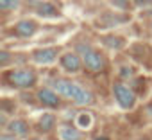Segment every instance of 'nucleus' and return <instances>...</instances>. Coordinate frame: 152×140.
<instances>
[{"label": "nucleus", "mask_w": 152, "mask_h": 140, "mask_svg": "<svg viewBox=\"0 0 152 140\" xmlns=\"http://www.w3.org/2000/svg\"><path fill=\"white\" fill-rule=\"evenodd\" d=\"M52 88L64 99L73 101L79 106H88L93 102V95L90 90H86L84 86H81L79 83H73L68 79H56L52 81Z\"/></svg>", "instance_id": "nucleus-1"}, {"label": "nucleus", "mask_w": 152, "mask_h": 140, "mask_svg": "<svg viewBox=\"0 0 152 140\" xmlns=\"http://www.w3.org/2000/svg\"><path fill=\"white\" fill-rule=\"evenodd\" d=\"M6 77H7L9 85H13L16 88H32L38 81L36 72L31 68H15L6 74Z\"/></svg>", "instance_id": "nucleus-2"}, {"label": "nucleus", "mask_w": 152, "mask_h": 140, "mask_svg": "<svg viewBox=\"0 0 152 140\" xmlns=\"http://www.w3.org/2000/svg\"><path fill=\"white\" fill-rule=\"evenodd\" d=\"M113 95H115L116 104L122 110H132L134 104H136V94L125 83H120V81L115 83L113 85Z\"/></svg>", "instance_id": "nucleus-3"}, {"label": "nucleus", "mask_w": 152, "mask_h": 140, "mask_svg": "<svg viewBox=\"0 0 152 140\" xmlns=\"http://www.w3.org/2000/svg\"><path fill=\"white\" fill-rule=\"evenodd\" d=\"M83 63H84V66L88 70H91V72H102L106 68V57L95 49H90L88 52L83 54Z\"/></svg>", "instance_id": "nucleus-4"}, {"label": "nucleus", "mask_w": 152, "mask_h": 140, "mask_svg": "<svg viewBox=\"0 0 152 140\" xmlns=\"http://www.w3.org/2000/svg\"><path fill=\"white\" fill-rule=\"evenodd\" d=\"M59 65L61 68L64 70V72L68 74H75V72H79L81 66L84 65L83 59L79 57V54H75V52H64L61 57H59Z\"/></svg>", "instance_id": "nucleus-5"}, {"label": "nucleus", "mask_w": 152, "mask_h": 140, "mask_svg": "<svg viewBox=\"0 0 152 140\" xmlns=\"http://www.w3.org/2000/svg\"><path fill=\"white\" fill-rule=\"evenodd\" d=\"M32 61L36 65H52L57 57V49L56 47H43V49H36L32 52Z\"/></svg>", "instance_id": "nucleus-6"}, {"label": "nucleus", "mask_w": 152, "mask_h": 140, "mask_svg": "<svg viewBox=\"0 0 152 140\" xmlns=\"http://www.w3.org/2000/svg\"><path fill=\"white\" fill-rule=\"evenodd\" d=\"M38 27H39L38 22H34L31 18H23L13 27V32L16 36H20V38H31V36H34L38 32Z\"/></svg>", "instance_id": "nucleus-7"}, {"label": "nucleus", "mask_w": 152, "mask_h": 140, "mask_svg": "<svg viewBox=\"0 0 152 140\" xmlns=\"http://www.w3.org/2000/svg\"><path fill=\"white\" fill-rule=\"evenodd\" d=\"M38 101H39L43 106L57 108V106L61 104V95H59L54 88H41V90H38Z\"/></svg>", "instance_id": "nucleus-8"}, {"label": "nucleus", "mask_w": 152, "mask_h": 140, "mask_svg": "<svg viewBox=\"0 0 152 140\" xmlns=\"http://www.w3.org/2000/svg\"><path fill=\"white\" fill-rule=\"evenodd\" d=\"M7 133L15 135V136H27L29 135V124L23 119H13L7 126H6Z\"/></svg>", "instance_id": "nucleus-9"}, {"label": "nucleus", "mask_w": 152, "mask_h": 140, "mask_svg": "<svg viewBox=\"0 0 152 140\" xmlns=\"http://www.w3.org/2000/svg\"><path fill=\"white\" fill-rule=\"evenodd\" d=\"M57 135H59V140H81V138H83L79 127H73V126H70V124L59 126Z\"/></svg>", "instance_id": "nucleus-10"}, {"label": "nucleus", "mask_w": 152, "mask_h": 140, "mask_svg": "<svg viewBox=\"0 0 152 140\" xmlns=\"http://www.w3.org/2000/svg\"><path fill=\"white\" fill-rule=\"evenodd\" d=\"M54 126H56V117H54V113H43V115L39 117V120H38V127H39V131H43V133L52 131Z\"/></svg>", "instance_id": "nucleus-11"}, {"label": "nucleus", "mask_w": 152, "mask_h": 140, "mask_svg": "<svg viewBox=\"0 0 152 140\" xmlns=\"http://www.w3.org/2000/svg\"><path fill=\"white\" fill-rule=\"evenodd\" d=\"M36 13L39 16H57L59 15L57 7L54 4H50V2H39L38 7H36Z\"/></svg>", "instance_id": "nucleus-12"}, {"label": "nucleus", "mask_w": 152, "mask_h": 140, "mask_svg": "<svg viewBox=\"0 0 152 140\" xmlns=\"http://www.w3.org/2000/svg\"><path fill=\"white\" fill-rule=\"evenodd\" d=\"M102 41H104V45H106L107 49H115V50L124 49V45H125V40H124V38H120V36H115V34L106 36Z\"/></svg>", "instance_id": "nucleus-13"}, {"label": "nucleus", "mask_w": 152, "mask_h": 140, "mask_svg": "<svg viewBox=\"0 0 152 140\" xmlns=\"http://www.w3.org/2000/svg\"><path fill=\"white\" fill-rule=\"evenodd\" d=\"M75 124H77L79 129H90L91 124H93V117H91V113H88V111L79 113L77 119H75Z\"/></svg>", "instance_id": "nucleus-14"}, {"label": "nucleus", "mask_w": 152, "mask_h": 140, "mask_svg": "<svg viewBox=\"0 0 152 140\" xmlns=\"http://www.w3.org/2000/svg\"><path fill=\"white\" fill-rule=\"evenodd\" d=\"M18 6H20V0H0V9L2 11L18 9Z\"/></svg>", "instance_id": "nucleus-15"}, {"label": "nucleus", "mask_w": 152, "mask_h": 140, "mask_svg": "<svg viewBox=\"0 0 152 140\" xmlns=\"http://www.w3.org/2000/svg\"><path fill=\"white\" fill-rule=\"evenodd\" d=\"M0 140H18V136H15L11 133H2L0 135Z\"/></svg>", "instance_id": "nucleus-16"}, {"label": "nucleus", "mask_w": 152, "mask_h": 140, "mask_svg": "<svg viewBox=\"0 0 152 140\" xmlns=\"http://www.w3.org/2000/svg\"><path fill=\"white\" fill-rule=\"evenodd\" d=\"M29 140H43V138H38V136H36V138H29Z\"/></svg>", "instance_id": "nucleus-17"}, {"label": "nucleus", "mask_w": 152, "mask_h": 140, "mask_svg": "<svg viewBox=\"0 0 152 140\" xmlns=\"http://www.w3.org/2000/svg\"><path fill=\"white\" fill-rule=\"evenodd\" d=\"M97 140H106V138H97Z\"/></svg>", "instance_id": "nucleus-18"}, {"label": "nucleus", "mask_w": 152, "mask_h": 140, "mask_svg": "<svg viewBox=\"0 0 152 140\" xmlns=\"http://www.w3.org/2000/svg\"><path fill=\"white\" fill-rule=\"evenodd\" d=\"M150 31H152V25H150Z\"/></svg>", "instance_id": "nucleus-19"}]
</instances>
